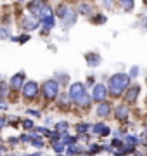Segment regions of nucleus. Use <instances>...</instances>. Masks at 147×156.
<instances>
[{
    "label": "nucleus",
    "mask_w": 147,
    "mask_h": 156,
    "mask_svg": "<svg viewBox=\"0 0 147 156\" xmlns=\"http://www.w3.org/2000/svg\"><path fill=\"white\" fill-rule=\"evenodd\" d=\"M145 130H147V125H145Z\"/></svg>",
    "instance_id": "473e14b6"
},
{
    "label": "nucleus",
    "mask_w": 147,
    "mask_h": 156,
    "mask_svg": "<svg viewBox=\"0 0 147 156\" xmlns=\"http://www.w3.org/2000/svg\"><path fill=\"white\" fill-rule=\"evenodd\" d=\"M113 146H116V147H118V149H121V140H113Z\"/></svg>",
    "instance_id": "c756f323"
},
{
    "label": "nucleus",
    "mask_w": 147,
    "mask_h": 156,
    "mask_svg": "<svg viewBox=\"0 0 147 156\" xmlns=\"http://www.w3.org/2000/svg\"><path fill=\"white\" fill-rule=\"evenodd\" d=\"M56 127L59 128V130H66V128H68V123H66V122H59Z\"/></svg>",
    "instance_id": "b1692460"
},
{
    "label": "nucleus",
    "mask_w": 147,
    "mask_h": 156,
    "mask_svg": "<svg viewBox=\"0 0 147 156\" xmlns=\"http://www.w3.org/2000/svg\"><path fill=\"white\" fill-rule=\"evenodd\" d=\"M87 62H88V64H90V66H99V64H101V56H99V54H95V52H90V54H87Z\"/></svg>",
    "instance_id": "6e6552de"
},
{
    "label": "nucleus",
    "mask_w": 147,
    "mask_h": 156,
    "mask_svg": "<svg viewBox=\"0 0 147 156\" xmlns=\"http://www.w3.org/2000/svg\"><path fill=\"white\" fill-rule=\"evenodd\" d=\"M23 82H24V73H17L16 76L11 80V87L14 90H19L21 89V85H23Z\"/></svg>",
    "instance_id": "0eeeda50"
},
{
    "label": "nucleus",
    "mask_w": 147,
    "mask_h": 156,
    "mask_svg": "<svg viewBox=\"0 0 147 156\" xmlns=\"http://www.w3.org/2000/svg\"><path fill=\"white\" fill-rule=\"evenodd\" d=\"M21 24H23V28H24V30H36V28L40 26L38 23L33 21V19H29V17H24Z\"/></svg>",
    "instance_id": "f8f14e48"
},
{
    "label": "nucleus",
    "mask_w": 147,
    "mask_h": 156,
    "mask_svg": "<svg viewBox=\"0 0 147 156\" xmlns=\"http://www.w3.org/2000/svg\"><path fill=\"white\" fill-rule=\"evenodd\" d=\"M12 40H14V42H19V44H24V42L29 40V37L28 35H23V37H12Z\"/></svg>",
    "instance_id": "aec40b11"
},
{
    "label": "nucleus",
    "mask_w": 147,
    "mask_h": 156,
    "mask_svg": "<svg viewBox=\"0 0 147 156\" xmlns=\"http://www.w3.org/2000/svg\"><path fill=\"white\" fill-rule=\"evenodd\" d=\"M57 94H59V83L56 80H47L43 83V95L50 101L54 97H57Z\"/></svg>",
    "instance_id": "7ed1b4c3"
},
{
    "label": "nucleus",
    "mask_w": 147,
    "mask_h": 156,
    "mask_svg": "<svg viewBox=\"0 0 147 156\" xmlns=\"http://www.w3.org/2000/svg\"><path fill=\"white\" fill-rule=\"evenodd\" d=\"M87 95H88V92H87L85 85L80 83V82H76V83H73L71 87H69V92H68V97L73 102H76V104H80L81 101L85 99Z\"/></svg>",
    "instance_id": "f03ea898"
},
{
    "label": "nucleus",
    "mask_w": 147,
    "mask_h": 156,
    "mask_svg": "<svg viewBox=\"0 0 147 156\" xmlns=\"http://www.w3.org/2000/svg\"><path fill=\"white\" fill-rule=\"evenodd\" d=\"M5 95V83H0V99Z\"/></svg>",
    "instance_id": "cd10ccee"
},
{
    "label": "nucleus",
    "mask_w": 147,
    "mask_h": 156,
    "mask_svg": "<svg viewBox=\"0 0 147 156\" xmlns=\"http://www.w3.org/2000/svg\"><path fill=\"white\" fill-rule=\"evenodd\" d=\"M94 134L95 135H109V127H106L104 123H97V125H94Z\"/></svg>",
    "instance_id": "1a4fd4ad"
},
{
    "label": "nucleus",
    "mask_w": 147,
    "mask_h": 156,
    "mask_svg": "<svg viewBox=\"0 0 147 156\" xmlns=\"http://www.w3.org/2000/svg\"><path fill=\"white\" fill-rule=\"evenodd\" d=\"M74 23H76V11H74V9H69V12L66 14V17L62 19V28L69 30Z\"/></svg>",
    "instance_id": "423d86ee"
},
{
    "label": "nucleus",
    "mask_w": 147,
    "mask_h": 156,
    "mask_svg": "<svg viewBox=\"0 0 147 156\" xmlns=\"http://www.w3.org/2000/svg\"><path fill=\"white\" fill-rule=\"evenodd\" d=\"M28 113H29V115H35V116H40V113L35 111V109H28Z\"/></svg>",
    "instance_id": "7c9ffc66"
},
{
    "label": "nucleus",
    "mask_w": 147,
    "mask_h": 156,
    "mask_svg": "<svg viewBox=\"0 0 147 156\" xmlns=\"http://www.w3.org/2000/svg\"><path fill=\"white\" fill-rule=\"evenodd\" d=\"M109 113H111V104L109 102H101L99 108H97V115L99 116H108Z\"/></svg>",
    "instance_id": "9d476101"
},
{
    "label": "nucleus",
    "mask_w": 147,
    "mask_h": 156,
    "mask_svg": "<svg viewBox=\"0 0 147 156\" xmlns=\"http://www.w3.org/2000/svg\"><path fill=\"white\" fill-rule=\"evenodd\" d=\"M5 38H11V31L7 28H0V40H5Z\"/></svg>",
    "instance_id": "a211bd4d"
},
{
    "label": "nucleus",
    "mask_w": 147,
    "mask_h": 156,
    "mask_svg": "<svg viewBox=\"0 0 147 156\" xmlns=\"http://www.w3.org/2000/svg\"><path fill=\"white\" fill-rule=\"evenodd\" d=\"M80 12L85 14V16H88V14H92V7L88 5V4H81V5H80Z\"/></svg>",
    "instance_id": "dca6fc26"
},
{
    "label": "nucleus",
    "mask_w": 147,
    "mask_h": 156,
    "mask_svg": "<svg viewBox=\"0 0 147 156\" xmlns=\"http://www.w3.org/2000/svg\"><path fill=\"white\" fill-rule=\"evenodd\" d=\"M36 94H38V83H36V82H28V83H24V87H23L24 97L31 99V97H36Z\"/></svg>",
    "instance_id": "39448f33"
},
{
    "label": "nucleus",
    "mask_w": 147,
    "mask_h": 156,
    "mask_svg": "<svg viewBox=\"0 0 147 156\" xmlns=\"http://www.w3.org/2000/svg\"><path fill=\"white\" fill-rule=\"evenodd\" d=\"M101 151V146H92V149H90V156L92 154H95V153H99Z\"/></svg>",
    "instance_id": "bb28decb"
},
{
    "label": "nucleus",
    "mask_w": 147,
    "mask_h": 156,
    "mask_svg": "<svg viewBox=\"0 0 147 156\" xmlns=\"http://www.w3.org/2000/svg\"><path fill=\"white\" fill-rule=\"evenodd\" d=\"M125 140H126L130 146H135L137 142H138V139H137V137H133V135H126V137H125Z\"/></svg>",
    "instance_id": "412c9836"
},
{
    "label": "nucleus",
    "mask_w": 147,
    "mask_h": 156,
    "mask_svg": "<svg viewBox=\"0 0 147 156\" xmlns=\"http://www.w3.org/2000/svg\"><path fill=\"white\" fill-rule=\"evenodd\" d=\"M121 5H123L125 9H126V11H132L135 4H133V2H128V0H125V2H121Z\"/></svg>",
    "instance_id": "5701e85b"
},
{
    "label": "nucleus",
    "mask_w": 147,
    "mask_h": 156,
    "mask_svg": "<svg viewBox=\"0 0 147 156\" xmlns=\"http://www.w3.org/2000/svg\"><path fill=\"white\" fill-rule=\"evenodd\" d=\"M59 82H61L62 85H66L68 83V75H61V80H59Z\"/></svg>",
    "instance_id": "c85d7f7f"
},
{
    "label": "nucleus",
    "mask_w": 147,
    "mask_h": 156,
    "mask_svg": "<svg viewBox=\"0 0 147 156\" xmlns=\"http://www.w3.org/2000/svg\"><path fill=\"white\" fill-rule=\"evenodd\" d=\"M68 12H69V7H66V5H59L57 7V16L61 17V19H64Z\"/></svg>",
    "instance_id": "4468645a"
},
{
    "label": "nucleus",
    "mask_w": 147,
    "mask_h": 156,
    "mask_svg": "<svg viewBox=\"0 0 147 156\" xmlns=\"http://www.w3.org/2000/svg\"><path fill=\"white\" fill-rule=\"evenodd\" d=\"M54 24H56V23H54V16H49V17H45V19H43V26H45L47 30L54 28Z\"/></svg>",
    "instance_id": "2eb2a0df"
},
{
    "label": "nucleus",
    "mask_w": 147,
    "mask_h": 156,
    "mask_svg": "<svg viewBox=\"0 0 147 156\" xmlns=\"http://www.w3.org/2000/svg\"><path fill=\"white\" fill-rule=\"evenodd\" d=\"M108 87H106V85L104 83H97L95 87H94V94H92V99L94 101H104L106 99V97H108Z\"/></svg>",
    "instance_id": "20e7f679"
},
{
    "label": "nucleus",
    "mask_w": 147,
    "mask_h": 156,
    "mask_svg": "<svg viewBox=\"0 0 147 156\" xmlns=\"http://www.w3.org/2000/svg\"><path fill=\"white\" fill-rule=\"evenodd\" d=\"M59 156H62V154H59Z\"/></svg>",
    "instance_id": "72a5a7b5"
},
{
    "label": "nucleus",
    "mask_w": 147,
    "mask_h": 156,
    "mask_svg": "<svg viewBox=\"0 0 147 156\" xmlns=\"http://www.w3.org/2000/svg\"><path fill=\"white\" fill-rule=\"evenodd\" d=\"M88 128H90V125H88V123H80V125H76V132H80V134H85Z\"/></svg>",
    "instance_id": "f3484780"
},
{
    "label": "nucleus",
    "mask_w": 147,
    "mask_h": 156,
    "mask_svg": "<svg viewBox=\"0 0 147 156\" xmlns=\"http://www.w3.org/2000/svg\"><path fill=\"white\" fill-rule=\"evenodd\" d=\"M138 90H140V89H138L137 85H135V87H132V89L128 90V94H126V99L130 101V102H135L137 97H138Z\"/></svg>",
    "instance_id": "ddd939ff"
},
{
    "label": "nucleus",
    "mask_w": 147,
    "mask_h": 156,
    "mask_svg": "<svg viewBox=\"0 0 147 156\" xmlns=\"http://www.w3.org/2000/svg\"><path fill=\"white\" fill-rule=\"evenodd\" d=\"M33 125H35V123L31 122V120H24V122H23V127H24V128H31Z\"/></svg>",
    "instance_id": "393cba45"
},
{
    "label": "nucleus",
    "mask_w": 147,
    "mask_h": 156,
    "mask_svg": "<svg viewBox=\"0 0 147 156\" xmlns=\"http://www.w3.org/2000/svg\"><path fill=\"white\" fill-rule=\"evenodd\" d=\"M137 75H138V68H137V66H133V68L130 69V76H133V78H135Z\"/></svg>",
    "instance_id": "a878e982"
},
{
    "label": "nucleus",
    "mask_w": 147,
    "mask_h": 156,
    "mask_svg": "<svg viewBox=\"0 0 147 156\" xmlns=\"http://www.w3.org/2000/svg\"><path fill=\"white\" fill-rule=\"evenodd\" d=\"M54 149H56L57 153H62V151L66 149V144H64V142H57V144H54Z\"/></svg>",
    "instance_id": "4be33fe9"
},
{
    "label": "nucleus",
    "mask_w": 147,
    "mask_h": 156,
    "mask_svg": "<svg viewBox=\"0 0 147 156\" xmlns=\"http://www.w3.org/2000/svg\"><path fill=\"white\" fill-rule=\"evenodd\" d=\"M87 83H88V85H94V76H88V80H87Z\"/></svg>",
    "instance_id": "2f4dec72"
},
{
    "label": "nucleus",
    "mask_w": 147,
    "mask_h": 156,
    "mask_svg": "<svg viewBox=\"0 0 147 156\" xmlns=\"http://www.w3.org/2000/svg\"><path fill=\"white\" fill-rule=\"evenodd\" d=\"M145 82H147V80H145Z\"/></svg>",
    "instance_id": "f704fd0d"
},
{
    "label": "nucleus",
    "mask_w": 147,
    "mask_h": 156,
    "mask_svg": "<svg viewBox=\"0 0 147 156\" xmlns=\"http://www.w3.org/2000/svg\"><path fill=\"white\" fill-rule=\"evenodd\" d=\"M128 113H130V109H128V106H118L116 108V118L118 120H126L128 118Z\"/></svg>",
    "instance_id": "9b49d317"
},
{
    "label": "nucleus",
    "mask_w": 147,
    "mask_h": 156,
    "mask_svg": "<svg viewBox=\"0 0 147 156\" xmlns=\"http://www.w3.org/2000/svg\"><path fill=\"white\" fill-rule=\"evenodd\" d=\"M128 85H130V76L125 73H118L109 80V92L113 95H119Z\"/></svg>",
    "instance_id": "f257e3e1"
},
{
    "label": "nucleus",
    "mask_w": 147,
    "mask_h": 156,
    "mask_svg": "<svg viewBox=\"0 0 147 156\" xmlns=\"http://www.w3.org/2000/svg\"><path fill=\"white\" fill-rule=\"evenodd\" d=\"M31 142H33V146H36V147H42V146H43V140L35 134H33V137H31Z\"/></svg>",
    "instance_id": "6ab92c4d"
}]
</instances>
